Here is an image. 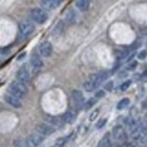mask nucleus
<instances>
[{
  "label": "nucleus",
  "instance_id": "f257e3e1",
  "mask_svg": "<svg viewBox=\"0 0 147 147\" xmlns=\"http://www.w3.org/2000/svg\"><path fill=\"white\" fill-rule=\"evenodd\" d=\"M109 77L108 71H100L97 74H93L88 77V79L84 83V90L86 92H93L94 90H96L104 80H107Z\"/></svg>",
  "mask_w": 147,
  "mask_h": 147
},
{
  "label": "nucleus",
  "instance_id": "f03ea898",
  "mask_svg": "<svg viewBox=\"0 0 147 147\" xmlns=\"http://www.w3.org/2000/svg\"><path fill=\"white\" fill-rule=\"evenodd\" d=\"M8 93L18 98H23L27 94V86L25 84L20 83L17 79L13 80L8 86Z\"/></svg>",
  "mask_w": 147,
  "mask_h": 147
},
{
  "label": "nucleus",
  "instance_id": "7ed1b4c3",
  "mask_svg": "<svg viewBox=\"0 0 147 147\" xmlns=\"http://www.w3.org/2000/svg\"><path fill=\"white\" fill-rule=\"evenodd\" d=\"M35 30V26L32 22L30 20H24L22 23H19L18 25V32L19 35L22 37H28Z\"/></svg>",
  "mask_w": 147,
  "mask_h": 147
},
{
  "label": "nucleus",
  "instance_id": "20e7f679",
  "mask_svg": "<svg viewBox=\"0 0 147 147\" xmlns=\"http://www.w3.org/2000/svg\"><path fill=\"white\" fill-rule=\"evenodd\" d=\"M111 136H112V138L114 140L121 142V143L126 142L127 138H128L127 132H126V130H125V128L122 126H115L114 128L112 129V131H111Z\"/></svg>",
  "mask_w": 147,
  "mask_h": 147
},
{
  "label": "nucleus",
  "instance_id": "39448f33",
  "mask_svg": "<svg viewBox=\"0 0 147 147\" xmlns=\"http://www.w3.org/2000/svg\"><path fill=\"white\" fill-rule=\"evenodd\" d=\"M31 18L33 19L35 23L44 24L48 20V14L41 8H34V9L31 10Z\"/></svg>",
  "mask_w": 147,
  "mask_h": 147
},
{
  "label": "nucleus",
  "instance_id": "423d86ee",
  "mask_svg": "<svg viewBox=\"0 0 147 147\" xmlns=\"http://www.w3.org/2000/svg\"><path fill=\"white\" fill-rule=\"evenodd\" d=\"M16 79L19 80L20 83L25 84V85H27V84L30 83V80H31V75H30V71H28V69H27L26 66H23L22 68L18 69V71L16 74Z\"/></svg>",
  "mask_w": 147,
  "mask_h": 147
},
{
  "label": "nucleus",
  "instance_id": "0eeeda50",
  "mask_svg": "<svg viewBox=\"0 0 147 147\" xmlns=\"http://www.w3.org/2000/svg\"><path fill=\"white\" fill-rule=\"evenodd\" d=\"M44 139V136L35 132V134H32L30 135L27 138H26V143H27V147H37L40 146V144L43 142Z\"/></svg>",
  "mask_w": 147,
  "mask_h": 147
},
{
  "label": "nucleus",
  "instance_id": "6e6552de",
  "mask_svg": "<svg viewBox=\"0 0 147 147\" xmlns=\"http://www.w3.org/2000/svg\"><path fill=\"white\" fill-rule=\"evenodd\" d=\"M38 51H40V55L44 58H49L51 57L52 52H53V47L51 44V42L49 41H44L40 44V48H38Z\"/></svg>",
  "mask_w": 147,
  "mask_h": 147
},
{
  "label": "nucleus",
  "instance_id": "1a4fd4ad",
  "mask_svg": "<svg viewBox=\"0 0 147 147\" xmlns=\"http://www.w3.org/2000/svg\"><path fill=\"white\" fill-rule=\"evenodd\" d=\"M36 131L38 134H41V135H43L44 137L45 136H51L52 134H55V129L53 126H51L50 123H38L36 127Z\"/></svg>",
  "mask_w": 147,
  "mask_h": 147
},
{
  "label": "nucleus",
  "instance_id": "9d476101",
  "mask_svg": "<svg viewBox=\"0 0 147 147\" xmlns=\"http://www.w3.org/2000/svg\"><path fill=\"white\" fill-rule=\"evenodd\" d=\"M5 101H6L10 107H13V108H15V109H20V108L23 107L20 98L14 96V95H11V94H9V93L5 95Z\"/></svg>",
  "mask_w": 147,
  "mask_h": 147
},
{
  "label": "nucleus",
  "instance_id": "9b49d317",
  "mask_svg": "<svg viewBox=\"0 0 147 147\" xmlns=\"http://www.w3.org/2000/svg\"><path fill=\"white\" fill-rule=\"evenodd\" d=\"M31 66H32V69H33L34 73L38 71L43 67V61H42V59H41L40 55L34 53V55L31 57Z\"/></svg>",
  "mask_w": 147,
  "mask_h": 147
},
{
  "label": "nucleus",
  "instance_id": "f8f14e48",
  "mask_svg": "<svg viewBox=\"0 0 147 147\" xmlns=\"http://www.w3.org/2000/svg\"><path fill=\"white\" fill-rule=\"evenodd\" d=\"M62 1L63 0H41V5L43 8L48 10H52V9L58 8Z\"/></svg>",
  "mask_w": 147,
  "mask_h": 147
},
{
  "label": "nucleus",
  "instance_id": "ddd939ff",
  "mask_svg": "<svg viewBox=\"0 0 147 147\" xmlns=\"http://www.w3.org/2000/svg\"><path fill=\"white\" fill-rule=\"evenodd\" d=\"M71 97H73L74 102H75L76 105H78V107L84 105L85 98H84V95H83V93L80 92V91H78V90L73 91V92H71Z\"/></svg>",
  "mask_w": 147,
  "mask_h": 147
},
{
  "label": "nucleus",
  "instance_id": "4468645a",
  "mask_svg": "<svg viewBox=\"0 0 147 147\" xmlns=\"http://www.w3.org/2000/svg\"><path fill=\"white\" fill-rule=\"evenodd\" d=\"M45 121H47L48 123H50L51 126H53V127H61L62 123H63L62 118L52 117V115H45Z\"/></svg>",
  "mask_w": 147,
  "mask_h": 147
},
{
  "label": "nucleus",
  "instance_id": "2eb2a0df",
  "mask_svg": "<svg viewBox=\"0 0 147 147\" xmlns=\"http://www.w3.org/2000/svg\"><path fill=\"white\" fill-rule=\"evenodd\" d=\"M76 117H77L76 111L69 110L62 115V120H63L65 123H73L74 121L76 120Z\"/></svg>",
  "mask_w": 147,
  "mask_h": 147
},
{
  "label": "nucleus",
  "instance_id": "dca6fc26",
  "mask_svg": "<svg viewBox=\"0 0 147 147\" xmlns=\"http://www.w3.org/2000/svg\"><path fill=\"white\" fill-rule=\"evenodd\" d=\"M91 1H92V0H76V3H75V5H76V7H77L78 10L85 11V10L88 9Z\"/></svg>",
  "mask_w": 147,
  "mask_h": 147
},
{
  "label": "nucleus",
  "instance_id": "f3484780",
  "mask_svg": "<svg viewBox=\"0 0 147 147\" xmlns=\"http://www.w3.org/2000/svg\"><path fill=\"white\" fill-rule=\"evenodd\" d=\"M97 147H112V139H111L110 134H107L98 143Z\"/></svg>",
  "mask_w": 147,
  "mask_h": 147
},
{
  "label": "nucleus",
  "instance_id": "a211bd4d",
  "mask_svg": "<svg viewBox=\"0 0 147 147\" xmlns=\"http://www.w3.org/2000/svg\"><path fill=\"white\" fill-rule=\"evenodd\" d=\"M68 142H69V137H61V138L57 139L55 147H67L68 146Z\"/></svg>",
  "mask_w": 147,
  "mask_h": 147
},
{
  "label": "nucleus",
  "instance_id": "6ab92c4d",
  "mask_svg": "<svg viewBox=\"0 0 147 147\" xmlns=\"http://www.w3.org/2000/svg\"><path fill=\"white\" fill-rule=\"evenodd\" d=\"M129 104H130V100L127 98V97H125V98H122L119 103H118V105H117V108H118V110H123V109H126V108H128Z\"/></svg>",
  "mask_w": 147,
  "mask_h": 147
},
{
  "label": "nucleus",
  "instance_id": "aec40b11",
  "mask_svg": "<svg viewBox=\"0 0 147 147\" xmlns=\"http://www.w3.org/2000/svg\"><path fill=\"white\" fill-rule=\"evenodd\" d=\"M97 102V98L96 97H92V98H90V100H87L85 103H84V105H83V108H84V110H90L91 108L94 107V104Z\"/></svg>",
  "mask_w": 147,
  "mask_h": 147
},
{
  "label": "nucleus",
  "instance_id": "412c9836",
  "mask_svg": "<svg viewBox=\"0 0 147 147\" xmlns=\"http://www.w3.org/2000/svg\"><path fill=\"white\" fill-rule=\"evenodd\" d=\"M13 145H14V147H27V143H26V139L17 138L14 140Z\"/></svg>",
  "mask_w": 147,
  "mask_h": 147
},
{
  "label": "nucleus",
  "instance_id": "4be33fe9",
  "mask_svg": "<svg viewBox=\"0 0 147 147\" xmlns=\"http://www.w3.org/2000/svg\"><path fill=\"white\" fill-rule=\"evenodd\" d=\"M63 27H65L63 22H59V23L55 25V30H53V35H58V34H60V33L63 31Z\"/></svg>",
  "mask_w": 147,
  "mask_h": 147
},
{
  "label": "nucleus",
  "instance_id": "5701e85b",
  "mask_svg": "<svg viewBox=\"0 0 147 147\" xmlns=\"http://www.w3.org/2000/svg\"><path fill=\"white\" fill-rule=\"evenodd\" d=\"M66 19H67L68 23H74L76 20V14H75V11L74 10H69L68 14H67V16H66Z\"/></svg>",
  "mask_w": 147,
  "mask_h": 147
},
{
  "label": "nucleus",
  "instance_id": "b1692460",
  "mask_svg": "<svg viewBox=\"0 0 147 147\" xmlns=\"http://www.w3.org/2000/svg\"><path fill=\"white\" fill-rule=\"evenodd\" d=\"M137 65H138V63H137L136 60H132V61L130 60L128 62V65H127V67H126V69L129 70V71H132V70H135V69L137 68Z\"/></svg>",
  "mask_w": 147,
  "mask_h": 147
},
{
  "label": "nucleus",
  "instance_id": "393cba45",
  "mask_svg": "<svg viewBox=\"0 0 147 147\" xmlns=\"http://www.w3.org/2000/svg\"><path fill=\"white\" fill-rule=\"evenodd\" d=\"M130 85H131V80H125V82L120 85V91H122V92L127 91L129 87H130Z\"/></svg>",
  "mask_w": 147,
  "mask_h": 147
},
{
  "label": "nucleus",
  "instance_id": "a878e982",
  "mask_svg": "<svg viewBox=\"0 0 147 147\" xmlns=\"http://www.w3.org/2000/svg\"><path fill=\"white\" fill-rule=\"evenodd\" d=\"M138 125H137V121L135 120V119H130L128 121V127H129V129L130 130H132L134 128H136Z\"/></svg>",
  "mask_w": 147,
  "mask_h": 147
},
{
  "label": "nucleus",
  "instance_id": "bb28decb",
  "mask_svg": "<svg viewBox=\"0 0 147 147\" xmlns=\"http://www.w3.org/2000/svg\"><path fill=\"white\" fill-rule=\"evenodd\" d=\"M107 122H108V120L107 119H101L97 123H96V128L97 129H101V128H103L105 125H107Z\"/></svg>",
  "mask_w": 147,
  "mask_h": 147
},
{
  "label": "nucleus",
  "instance_id": "cd10ccee",
  "mask_svg": "<svg viewBox=\"0 0 147 147\" xmlns=\"http://www.w3.org/2000/svg\"><path fill=\"white\" fill-rule=\"evenodd\" d=\"M98 113H100V110H98V109H96V110L93 111L92 113H91V115H90V120H91V121H94V120L97 118Z\"/></svg>",
  "mask_w": 147,
  "mask_h": 147
},
{
  "label": "nucleus",
  "instance_id": "c85d7f7f",
  "mask_svg": "<svg viewBox=\"0 0 147 147\" xmlns=\"http://www.w3.org/2000/svg\"><path fill=\"white\" fill-rule=\"evenodd\" d=\"M146 57H147V51H146V50H142V51L138 53V59H140V60L146 59Z\"/></svg>",
  "mask_w": 147,
  "mask_h": 147
},
{
  "label": "nucleus",
  "instance_id": "c756f323",
  "mask_svg": "<svg viewBox=\"0 0 147 147\" xmlns=\"http://www.w3.org/2000/svg\"><path fill=\"white\" fill-rule=\"evenodd\" d=\"M104 88L107 90V91H112L113 90V82H108L107 84H105V86H104Z\"/></svg>",
  "mask_w": 147,
  "mask_h": 147
},
{
  "label": "nucleus",
  "instance_id": "7c9ffc66",
  "mask_svg": "<svg viewBox=\"0 0 147 147\" xmlns=\"http://www.w3.org/2000/svg\"><path fill=\"white\" fill-rule=\"evenodd\" d=\"M105 95V92L104 91H98V92H96V94H95V97L96 98H101V97H103Z\"/></svg>",
  "mask_w": 147,
  "mask_h": 147
},
{
  "label": "nucleus",
  "instance_id": "2f4dec72",
  "mask_svg": "<svg viewBox=\"0 0 147 147\" xmlns=\"http://www.w3.org/2000/svg\"><path fill=\"white\" fill-rule=\"evenodd\" d=\"M143 82H147V69L144 70V73L142 74V78H140Z\"/></svg>",
  "mask_w": 147,
  "mask_h": 147
},
{
  "label": "nucleus",
  "instance_id": "473e14b6",
  "mask_svg": "<svg viewBox=\"0 0 147 147\" xmlns=\"http://www.w3.org/2000/svg\"><path fill=\"white\" fill-rule=\"evenodd\" d=\"M142 107H143L144 109H147V98L143 102V103H142Z\"/></svg>",
  "mask_w": 147,
  "mask_h": 147
},
{
  "label": "nucleus",
  "instance_id": "72a5a7b5",
  "mask_svg": "<svg viewBox=\"0 0 147 147\" xmlns=\"http://www.w3.org/2000/svg\"><path fill=\"white\" fill-rule=\"evenodd\" d=\"M142 33L144 34V35H147V26L145 28H143V31H142Z\"/></svg>",
  "mask_w": 147,
  "mask_h": 147
},
{
  "label": "nucleus",
  "instance_id": "f704fd0d",
  "mask_svg": "<svg viewBox=\"0 0 147 147\" xmlns=\"http://www.w3.org/2000/svg\"><path fill=\"white\" fill-rule=\"evenodd\" d=\"M24 57H25V53H23V55H20L18 57V60H22V58H24Z\"/></svg>",
  "mask_w": 147,
  "mask_h": 147
},
{
  "label": "nucleus",
  "instance_id": "c9c22d12",
  "mask_svg": "<svg viewBox=\"0 0 147 147\" xmlns=\"http://www.w3.org/2000/svg\"><path fill=\"white\" fill-rule=\"evenodd\" d=\"M138 147H146V146H138Z\"/></svg>",
  "mask_w": 147,
  "mask_h": 147
}]
</instances>
